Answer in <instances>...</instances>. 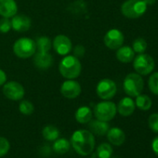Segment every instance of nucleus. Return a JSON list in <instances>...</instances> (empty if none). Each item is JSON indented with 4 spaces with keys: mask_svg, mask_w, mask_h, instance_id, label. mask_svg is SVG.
<instances>
[{
    "mask_svg": "<svg viewBox=\"0 0 158 158\" xmlns=\"http://www.w3.org/2000/svg\"><path fill=\"white\" fill-rule=\"evenodd\" d=\"M146 48H147V42L145 39L139 37L134 40L133 45H132V49L134 50V52H136L138 54L144 53Z\"/></svg>",
    "mask_w": 158,
    "mask_h": 158,
    "instance_id": "a878e982",
    "label": "nucleus"
},
{
    "mask_svg": "<svg viewBox=\"0 0 158 158\" xmlns=\"http://www.w3.org/2000/svg\"><path fill=\"white\" fill-rule=\"evenodd\" d=\"M18 10L14 0H0V15L4 18H10L16 15Z\"/></svg>",
    "mask_w": 158,
    "mask_h": 158,
    "instance_id": "4468645a",
    "label": "nucleus"
},
{
    "mask_svg": "<svg viewBox=\"0 0 158 158\" xmlns=\"http://www.w3.org/2000/svg\"><path fill=\"white\" fill-rule=\"evenodd\" d=\"M70 149V142L64 139H57L56 140H54V144H53V150L55 152L59 153V154H64L66 153Z\"/></svg>",
    "mask_w": 158,
    "mask_h": 158,
    "instance_id": "412c9836",
    "label": "nucleus"
},
{
    "mask_svg": "<svg viewBox=\"0 0 158 158\" xmlns=\"http://www.w3.org/2000/svg\"><path fill=\"white\" fill-rule=\"evenodd\" d=\"M148 86L151 92L154 95H158V72L153 73L148 81Z\"/></svg>",
    "mask_w": 158,
    "mask_h": 158,
    "instance_id": "bb28decb",
    "label": "nucleus"
},
{
    "mask_svg": "<svg viewBox=\"0 0 158 158\" xmlns=\"http://www.w3.org/2000/svg\"><path fill=\"white\" fill-rule=\"evenodd\" d=\"M147 10V5L143 0H127L121 6L122 14L128 19L141 17Z\"/></svg>",
    "mask_w": 158,
    "mask_h": 158,
    "instance_id": "20e7f679",
    "label": "nucleus"
},
{
    "mask_svg": "<svg viewBox=\"0 0 158 158\" xmlns=\"http://www.w3.org/2000/svg\"><path fill=\"white\" fill-rule=\"evenodd\" d=\"M148 124L150 128L153 132H158V114H152L149 116L148 119Z\"/></svg>",
    "mask_w": 158,
    "mask_h": 158,
    "instance_id": "c756f323",
    "label": "nucleus"
},
{
    "mask_svg": "<svg viewBox=\"0 0 158 158\" xmlns=\"http://www.w3.org/2000/svg\"><path fill=\"white\" fill-rule=\"evenodd\" d=\"M35 44L39 52H48L51 48V40L47 36H41L37 38Z\"/></svg>",
    "mask_w": 158,
    "mask_h": 158,
    "instance_id": "b1692460",
    "label": "nucleus"
},
{
    "mask_svg": "<svg viewBox=\"0 0 158 158\" xmlns=\"http://www.w3.org/2000/svg\"><path fill=\"white\" fill-rule=\"evenodd\" d=\"M42 134L45 139L54 141L60 137V130L54 126H47L43 128Z\"/></svg>",
    "mask_w": 158,
    "mask_h": 158,
    "instance_id": "4be33fe9",
    "label": "nucleus"
},
{
    "mask_svg": "<svg viewBox=\"0 0 158 158\" xmlns=\"http://www.w3.org/2000/svg\"><path fill=\"white\" fill-rule=\"evenodd\" d=\"M152 151L154 152V153L158 156V136L152 140Z\"/></svg>",
    "mask_w": 158,
    "mask_h": 158,
    "instance_id": "2f4dec72",
    "label": "nucleus"
},
{
    "mask_svg": "<svg viewBox=\"0 0 158 158\" xmlns=\"http://www.w3.org/2000/svg\"><path fill=\"white\" fill-rule=\"evenodd\" d=\"M11 27L17 32H26L31 27V20L25 15L13 16L11 21Z\"/></svg>",
    "mask_w": 158,
    "mask_h": 158,
    "instance_id": "2eb2a0df",
    "label": "nucleus"
},
{
    "mask_svg": "<svg viewBox=\"0 0 158 158\" xmlns=\"http://www.w3.org/2000/svg\"><path fill=\"white\" fill-rule=\"evenodd\" d=\"M53 48L58 54L66 55L72 49V42L67 36L59 35L53 40Z\"/></svg>",
    "mask_w": 158,
    "mask_h": 158,
    "instance_id": "f8f14e48",
    "label": "nucleus"
},
{
    "mask_svg": "<svg viewBox=\"0 0 158 158\" xmlns=\"http://www.w3.org/2000/svg\"><path fill=\"white\" fill-rule=\"evenodd\" d=\"M116 105L112 102H102L95 106L94 114L97 119L108 122L116 114Z\"/></svg>",
    "mask_w": 158,
    "mask_h": 158,
    "instance_id": "0eeeda50",
    "label": "nucleus"
},
{
    "mask_svg": "<svg viewBox=\"0 0 158 158\" xmlns=\"http://www.w3.org/2000/svg\"><path fill=\"white\" fill-rule=\"evenodd\" d=\"M143 1L145 2V4H146V5L152 6V5H153V4L156 2V0H143Z\"/></svg>",
    "mask_w": 158,
    "mask_h": 158,
    "instance_id": "f704fd0d",
    "label": "nucleus"
},
{
    "mask_svg": "<svg viewBox=\"0 0 158 158\" xmlns=\"http://www.w3.org/2000/svg\"><path fill=\"white\" fill-rule=\"evenodd\" d=\"M89 123V127L92 134H96L98 136H103L107 134L109 130V125L105 121L97 119V120H92V121L90 120Z\"/></svg>",
    "mask_w": 158,
    "mask_h": 158,
    "instance_id": "a211bd4d",
    "label": "nucleus"
},
{
    "mask_svg": "<svg viewBox=\"0 0 158 158\" xmlns=\"http://www.w3.org/2000/svg\"><path fill=\"white\" fill-rule=\"evenodd\" d=\"M135 107L136 105L134 101L131 98L126 97L119 102L116 109L122 116H129L134 113Z\"/></svg>",
    "mask_w": 158,
    "mask_h": 158,
    "instance_id": "dca6fc26",
    "label": "nucleus"
},
{
    "mask_svg": "<svg viewBox=\"0 0 158 158\" xmlns=\"http://www.w3.org/2000/svg\"><path fill=\"white\" fill-rule=\"evenodd\" d=\"M13 51L16 56L23 59H27L33 56L36 51L35 42L28 37L18 39L13 46Z\"/></svg>",
    "mask_w": 158,
    "mask_h": 158,
    "instance_id": "39448f33",
    "label": "nucleus"
},
{
    "mask_svg": "<svg viewBox=\"0 0 158 158\" xmlns=\"http://www.w3.org/2000/svg\"><path fill=\"white\" fill-rule=\"evenodd\" d=\"M61 75L67 79H74L80 75L82 65L75 56H66L61 60L59 65Z\"/></svg>",
    "mask_w": 158,
    "mask_h": 158,
    "instance_id": "f03ea898",
    "label": "nucleus"
},
{
    "mask_svg": "<svg viewBox=\"0 0 158 158\" xmlns=\"http://www.w3.org/2000/svg\"><path fill=\"white\" fill-rule=\"evenodd\" d=\"M103 40L110 49H118L124 43V35L118 29H111L106 33Z\"/></svg>",
    "mask_w": 158,
    "mask_h": 158,
    "instance_id": "9d476101",
    "label": "nucleus"
},
{
    "mask_svg": "<svg viewBox=\"0 0 158 158\" xmlns=\"http://www.w3.org/2000/svg\"><path fill=\"white\" fill-rule=\"evenodd\" d=\"M34 63L40 70H48L53 63V58L48 52H37L34 54Z\"/></svg>",
    "mask_w": 158,
    "mask_h": 158,
    "instance_id": "ddd939ff",
    "label": "nucleus"
},
{
    "mask_svg": "<svg viewBox=\"0 0 158 158\" xmlns=\"http://www.w3.org/2000/svg\"><path fill=\"white\" fill-rule=\"evenodd\" d=\"M74 54L76 56H83L84 55V48L81 46H77L74 48Z\"/></svg>",
    "mask_w": 158,
    "mask_h": 158,
    "instance_id": "473e14b6",
    "label": "nucleus"
},
{
    "mask_svg": "<svg viewBox=\"0 0 158 158\" xmlns=\"http://www.w3.org/2000/svg\"><path fill=\"white\" fill-rule=\"evenodd\" d=\"M92 118V112L89 107L82 106L78 108L75 113V119L78 123L80 124H87Z\"/></svg>",
    "mask_w": 158,
    "mask_h": 158,
    "instance_id": "aec40b11",
    "label": "nucleus"
},
{
    "mask_svg": "<svg viewBox=\"0 0 158 158\" xmlns=\"http://www.w3.org/2000/svg\"><path fill=\"white\" fill-rule=\"evenodd\" d=\"M107 138H108V140L113 145H115V146L122 145L126 140V135L124 131L119 127L109 128L107 132Z\"/></svg>",
    "mask_w": 158,
    "mask_h": 158,
    "instance_id": "f3484780",
    "label": "nucleus"
},
{
    "mask_svg": "<svg viewBox=\"0 0 158 158\" xmlns=\"http://www.w3.org/2000/svg\"><path fill=\"white\" fill-rule=\"evenodd\" d=\"M3 93L11 101H20L23 98L25 92L23 87L20 83L10 81L5 84L3 88Z\"/></svg>",
    "mask_w": 158,
    "mask_h": 158,
    "instance_id": "1a4fd4ad",
    "label": "nucleus"
},
{
    "mask_svg": "<svg viewBox=\"0 0 158 158\" xmlns=\"http://www.w3.org/2000/svg\"><path fill=\"white\" fill-rule=\"evenodd\" d=\"M6 81H7V75H6V73L2 70H0V86L3 85L4 83H6Z\"/></svg>",
    "mask_w": 158,
    "mask_h": 158,
    "instance_id": "72a5a7b5",
    "label": "nucleus"
},
{
    "mask_svg": "<svg viewBox=\"0 0 158 158\" xmlns=\"http://www.w3.org/2000/svg\"><path fill=\"white\" fill-rule=\"evenodd\" d=\"M92 158H95V157H92Z\"/></svg>",
    "mask_w": 158,
    "mask_h": 158,
    "instance_id": "c9c22d12",
    "label": "nucleus"
},
{
    "mask_svg": "<svg viewBox=\"0 0 158 158\" xmlns=\"http://www.w3.org/2000/svg\"><path fill=\"white\" fill-rule=\"evenodd\" d=\"M97 94L102 100H111L116 94V85L111 79H102L97 86Z\"/></svg>",
    "mask_w": 158,
    "mask_h": 158,
    "instance_id": "6e6552de",
    "label": "nucleus"
},
{
    "mask_svg": "<svg viewBox=\"0 0 158 158\" xmlns=\"http://www.w3.org/2000/svg\"><path fill=\"white\" fill-rule=\"evenodd\" d=\"M71 144L77 153L86 156L93 152L95 147V138L90 131L79 129L74 131L72 135Z\"/></svg>",
    "mask_w": 158,
    "mask_h": 158,
    "instance_id": "f257e3e1",
    "label": "nucleus"
},
{
    "mask_svg": "<svg viewBox=\"0 0 158 158\" xmlns=\"http://www.w3.org/2000/svg\"><path fill=\"white\" fill-rule=\"evenodd\" d=\"M19 109H20V112L25 115H30L34 113V105L32 102L28 101H23L20 103Z\"/></svg>",
    "mask_w": 158,
    "mask_h": 158,
    "instance_id": "cd10ccee",
    "label": "nucleus"
},
{
    "mask_svg": "<svg viewBox=\"0 0 158 158\" xmlns=\"http://www.w3.org/2000/svg\"><path fill=\"white\" fill-rule=\"evenodd\" d=\"M155 66V62L153 59L145 53L139 54L134 60H133V67L137 73L140 75H148L150 74Z\"/></svg>",
    "mask_w": 158,
    "mask_h": 158,
    "instance_id": "423d86ee",
    "label": "nucleus"
},
{
    "mask_svg": "<svg viewBox=\"0 0 158 158\" xmlns=\"http://www.w3.org/2000/svg\"><path fill=\"white\" fill-rule=\"evenodd\" d=\"M123 88L125 92L130 97H137L139 96L144 88V81L140 74L131 73H128L123 83Z\"/></svg>",
    "mask_w": 158,
    "mask_h": 158,
    "instance_id": "7ed1b4c3",
    "label": "nucleus"
},
{
    "mask_svg": "<svg viewBox=\"0 0 158 158\" xmlns=\"http://www.w3.org/2000/svg\"><path fill=\"white\" fill-rule=\"evenodd\" d=\"M60 93L67 99H75L81 93V86L76 81L67 80L61 85Z\"/></svg>",
    "mask_w": 158,
    "mask_h": 158,
    "instance_id": "9b49d317",
    "label": "nucleus"
},
{
    "mask_svg": "<svg viewBox=\"0 0 158 158\" xmlns=\"http://www.w3.org/2000/svg\"><path fill=\"white\" fill-rule=\"evenodd\" d=\"M11 29V22L9 18H3L0 20V33H8Z\"/></svg>",
    "mask_w": 158,
    "mask_h": 158,
    "instance_id": "7c9ffc66",
    "label": "nucleus"
},
{
    "mask_svg": "<svg viewBox=\"0 0 158 158\" xmlns=\"http://www.w3.org/2000/svg\"><path fill=\"white\" fill-rule=\"evenodd\" d=\"M113 148L109 143H102L97 149V155L99 158H111Z\"/></svg>",
    "mask_w": 158,
    "mask_h": 158,
    "instance_id": "393cba45",
    "label": "nucleus"
},
{
    "mask_svg": "<svg viewBox=\"0 0 158 158\" xmlns=\"http://www.w3.org/2000/svg\"><path fill=\"white\" fill-rule=\"evenodd\" d=\"M135 52L134 50L128 46H121L116 52V58L119 61L123 63L131 62L134 60Z\"/></svg>",
    "mask_w": 158,
    "mask_h": 158,
    "instance_id": "6ab92c4d",
    "label": "nucleus"
},
{
    "mask_svg": "<svg viewBox=\"0 0 158 158\" xmlns=\"http://www.w3.org/2000/svg\"><path fill=\"white\" fill-rule=\"evenodd\" d=\"M135 105L140 109L141 111H148L152 107V100L147 95H141L139 94L136 98Z\"/></svg>",
    "mask_w": 158,
    "mask_h": 158,
    "instance_id": "5701e85b",
    "label": "nucleus"
},
{
    "mask_svg": "<svg viewBox=\"0 0 158 158\" xmlns=\"http://www.w3.org/2000/svg\"><path fill=\"white\" fill-rule=\"evenodd\" d=\"M10 144L9 140L4 137H0V157L6 155L10 151Z\"/></svg>",
    "mask_w": 158,
    "mask_h": 158,
    "instance_id": "c85d7f7f",
    "label": "nucleus"
}]
</instances>
